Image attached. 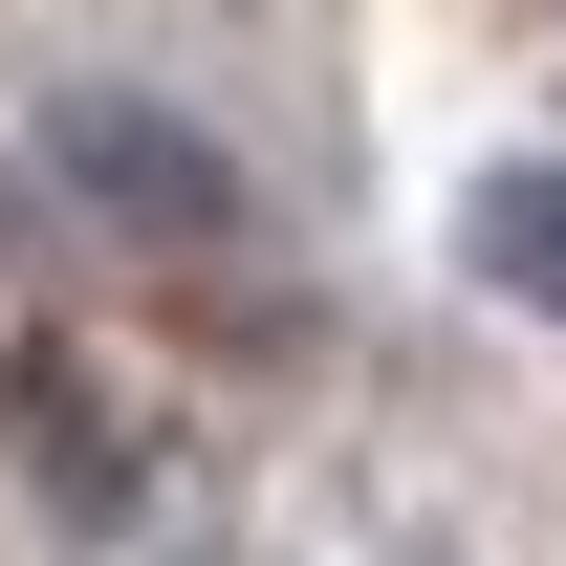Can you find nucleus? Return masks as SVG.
I'll list each match as a JSON object with an SVG mask.
<instances>
[{"label":"nucleus","instance_id":"1","mask_svg":"<svg viewBox=\"0 0 566 566\" xmlns=\"http://www.w3.org/2000/svg\"><path fill=\"white\" fill-rule=\"evenodd\" d=\"M480 283L566 305V175H501V197H480Z\"/></svg>","mask_w":566,"mask_h":566}]
</instances>
